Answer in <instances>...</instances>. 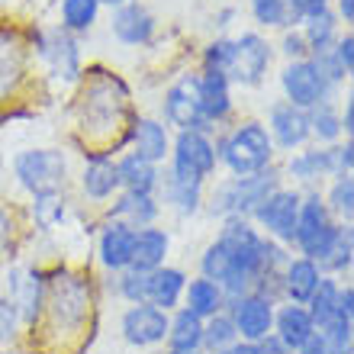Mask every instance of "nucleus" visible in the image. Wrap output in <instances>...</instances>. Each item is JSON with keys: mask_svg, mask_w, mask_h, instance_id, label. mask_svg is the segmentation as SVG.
Wrapping results in <instances>:
<instances>
[{"mask_svg": "<svg viewBox=\"0 0 354 354\" xmlns=\"http://www.w3.org/2000/svg\"><path fill=\"white\" fill-rule=\"evenodd\" d=\"M219 158L235 177H245V174H254L270 165L274 158V142L268 136V126L261 122H245L239 129L223 142L219 149Z\"/></svg>", "mask_w": 354, "mask_h": 354, "instance_id": "1", "label": "nucleus"}, {"mask_svg": "<svg viewBox=\"0 0 354 354\" xmlns=\"http://www.w3.org/2000/svg\"><path fill=\"white\" fill-rule=\"evenodd\" d=\"M13 174L32 196L39 194H58L65 187L68 161L55 149H29L19 151L13 161Z\"/></svg>", "mask_w": 354, "mask_h": 354, "instance_id": "2", "label": "nucleus"}, {"mask_svg": "<svg viewBox=\"0 0 354 354\" xmlns=\"http://www.w3.org/2000/svg\"><path fill=\"white\" fill-rule=\"evenodd\" d=\"M335 232L338 225L332 223L328 216V206L319 200V194L299 200V216H297V232H293V242L303 248L309 261H322L335 242Z\"/></svg>", "mask_w": 354, "mask_h": 354, "instance_id": "3", "label": "nucleus"}, {"mask_svg": "<svg viewBox=\"0 0 354 354\" xmlns=\"http://www.w3.org/2000/svg\"><path fill=\"white\" fill-rule=\"evenodd\" d=\"M46 303L52 309L55 326L77 328L87 319V306H91V293H87L84 280L71 277V274H58L52 280V287L46 290Z\"/></svg>", "mask_w": 354, "mask_h": 354, "instance_id": "4", "label": "nucleus"}, {"mask_svg": "<svg viewBox=\"0 0 354 354\" xmlns=\"http://www.w3.org/2000/svg\"><path fill=\"white\" fill-rule=\"evenodd\" d=\"M213 168H216V145L206 139V132H180L174 142L171 177L203 184V177L213 174Z\"/></svg>", "mask_w": 354, "mask_h": 354, "instance_id": "5", "label": "nucleus"}, {"mask_svg": "<svg viewBox=\"0 0 354 354\" xmlns=\"http://www.w3.org/2000/svg\"><path fill=\"white\" fill-rule=\"evenodd\" d=\"M120 328H122V338L132 348H155L168 338V313L151 306V303H132L122 313Z\"/></svg>", "mask_w": 354, "mask_h": 354, "instance_id": "6", "label": "nucleus"}, {"mask_svg": "<svg viewBox=\"0 0 354 354\" xmlns=\"http://www.w3.org/2000/svg\"><path fill=\"white\" fill-rule=\"evenodd\" d=\"M280 84H283V93H287V103L299 106V110H313L319 103H326L328 84L322 81V75L316 71V65L309 58H297L283 68L280 75Z\"/></svg>", "mask_w": 354, "mask_h": 354, "instance_id": "7", "label": "nucleus"}, {"mask_svg": "<svg viewBox=\"0 0 354 354\" xmlns=\"http://www.w3.org/2000/svg\"><path fill=\"white\" fill-rule=\"evenodd\" d=\"M270 65V46L258 32H245L232 42V65H229V81H239L245 87L261 84L264 71Z\"/></svg>", "mask_w": 354, "mask_h": 354, "instance_id": "8", "label": "nucleus"}, {"mask_svg": "<svg viewBox=\"0 0 354 354\" xmlns=\"http://www.w3.org/2000/svg\"><path fill=\"white\" fill-rule=\"evenodd\" d=\"M299 200H303V196H299L297 190H280L277 187V190L254 209V219L268 229V235H274V239H280V242H293L297 216H299Z\"/></svg>", "mask_w": 354, "mask_h": 354, "instance_id": "9", "label": "nucleus"}, {"mask_svg": "<svg viewBox=\"0 0 354 354\" xmlns=\"http://www.w3.org/2000/svg\"><path fill=\"white\" fill-rule=\"evenodd\" d=\"M232 322L242 342H261L274 328V303L258 293H242L232 299Z\"/></svg>", "mask_w": 354, "mask_h": 354, "instance_id": "10", "label": "nucleus"}, {"mask_svg": "<svg viewBox=\"0 0 354 354\" xmlns=\"http://www.w3.org/2000/svg\"><path fill=\"white\" fill-rule=\"evenodd\" d=\"M351 151L354 145H342V149H319V151H299L290 158V174L297 180H316V177H326V174H348L351 171Z\"/></svg>", "mask_w": 354, "mask_h": 354, "instance_id": "11", "label": "nucleus"}, {"mask_svg": "<svg viewBox=\"0 0 354 354\" xmlns=\"http://www.w3.org/2000/svg\"><path fill=\"white\" fill-rule=\"evenodd\" d=\"M7 293H10L7 299L17 306L19 319L23 322H36L42 306H46V283H42L36 270L13 268L7 274Z\"/></svg>", "mask_w": 354, "mask_h": 354, "instance_id": "12", "label": "nucleus"}, {"mask_svg": "<svg viewBox=\"0 0 354 354\" xmlns=\"http://www.w3.org/2000/svg\"><path fill=\"white\" fill-rule=\"evenodd\" d=\"M165 116H168L174 126H180V132L209 129V122H206L203 113H200L194 81H177L174 87H168V93H165Z\"/></svg>", "mask_w": 354, "mask_h": 354, "instance_id": "13", "label": "nucleus"}, {"mask_svg": "<svg viewBox=\"0 0 354 354\" xmlns=\"http://www.w3.org/2000/svg\"><path fill=\"white\" fill-rule=\"evenodd\" d=\"M270 142H277L280 149H297L313 136L309 132V113L293 106V103L280 100L270 106Z\"/></svg>", "mask_w": 354, "mask_h": 354, "instance_id": "14", "label": "nucleus"}, {"mask_svg": "<svg viewBox=\"0 0 354 354\" xmlns=\"http://www.w3.org/2000/svg\"><path fill=\"white\" fill-rule=\"evenodd\" d=\"M277 190V174L261 168L254 174L232 177V216H254V209Z\"/></svg>", "mask_w": 354, "mask_h": 354, "instance_id": "15", "label": "nucleus"}, {"mask_svg": "<svg viewBox=\"0 0 354 354\" xmlns=\"http://www.w3.org/2000/svg\"><path fill=\"white\" fill-rule=\"evenodd\" d=\"M196 84V100H200V113L206 122H219L232 110V93H229V77L206 71V75L194 77Z\"/></svg>", "mask_w": 354, "mask_h": 354, "instance_id": "16", "label": "nucleus"}, {"mask_svg": "<svg viewBox=\"0 0 354 354\" xmlns=\"http://www.w3.org/2000/svg\"><path fill=\"white\" fill-rule=\"evenodd\" d=\"M168 248H171V239L165 229H139L136 232V242H132V261H129V270H139V274H151L155 268L165 264L168 258Z\"/></svg>", "mask_w": 354, "mask_h": 354, "instance_id": "17", "label": "nucleus"}, {"mask_svg": "<svg viewBox=\"0 0 354 354\" xmlns=\"http://www.w3.org/2000/svg\"><path fill=\"white\" fill-rule=\"evenodd\" d=\"M151 32H155V19H151V13L142 3H122V7H116V13H113V36L120 39V42H126V46H142V42H149Z\"/></svg>", "mask_w": 354, "mask_h": 354, "instance_id": "18", "label": "nucleus"}, {"mask_svg": "<svg viewBox=\"0 0 354 354\" xmlns=\"http://www.w3.org/2000/svg\"><path fill=\"white\" fill-rule=\"evenodd\" d=\"M274 335L287 345V351L293 354L306 338L316 335V326H313V316H309L306 306H299V303H290L283 306L280 313H274V328H270Z\"/></svg>", "mask_w": 354, "mask_h": 354, "instance_id": "19", "label": "nucleus"}, {"mask_svg": "<svg viewBox=\"0 0 354 354\" xmlns=\"http://www.w3.org/2000/svg\"><path fill=\"white\" fill-rule=\"evenodd\" d=\"M132 242H136V229L129 223H110L100 235V261L110 270H126L132 261Z\"/></svg>", "mask_w": 354, "mask_h": 354, "instance_id": "20", "label": "nucleus"}, {"mask_svg": "<svg viewBox=\"0 0 354 354\" xmlns=\"http://www.w3.org/2000/svg\"><path fill=\"white\" fill-rule=\"evenodd\" d=\"M319 280H322V270H319L316 261H309V258H293V261L283 264V293L290 297V303H299V306H306L309 297L316 293Z\"/></svg>", "mask_w": 354, "mask_h": 354, "instance_id": "21", "label": "nucleus"}, {"mask_svg": "<svg viewBox=\"0 0 354 354\" xmlns=\"http://www.w3.org/2000/svg\"><path fill=\"white\" fill-rule=\"evenodd\" d=\"M39 52H42V58H46L48 65L55 68L58 77H65V81H75L77 77V46L65 29L46 32L42 42H39Z\"/></svg>", "mask_w": 354, "mask_h": 354, "instance_id": "22", "label": "nucleus"}, {"mask_svg": "<svg viewBox=\"0 0 354 354\" xmlns=\"http://www.w3.org/2000/svg\"><path fill=\"white\" fill-rule=\"evenodd\" d=\"M26 68V48L13 29H0V100L19 84Z\"/></svg>", "mask_w": 354, "mask_h": 354, "instance_id": "23", "label": "nucleus"}, {"mask_svg": "<svg viewBox=\"0 0 354 354\" xmlns=\"http://www.w3.org/2000/svg\"><path fill=\"white\" fill-rule=\"evenodd\" d=\"M132 145H136L132 155L158 165V161L168 158V149H171L168 129L158 120H136V126H132Z\"/></svg>", "mask_w": 354, "mask_h": 354, "instance_id": "24", "label": "nucleus"}, {"mask_svg": "<svg viewBox=\"0 0 354 354\" xmlns=\"http://www.w3.org/2000/svg\"><path fill=\"white\" fill-rule=\"evenodd\" d=\"M184 287H187V277L184 270L177 268H155L149 274V303L158 309H174L177 303H180V297H184Z\"/></svg>", "mask_w": 354, "mask_h": 354, "instance_id": "25", "label": "nucleus"}, {"mask_svg": "<svg viewBox=\"0 0 354 354\" xmlns=\"http://www.w3.org/2000/svg\"><path fill=\"white\" fill-rule=\"evenodd\" d=\"M184 299H187L184 309H190V313H194V316H200V319L216 316V313H223V306H225L223 287H219L216 280H209V277L190 280V283L184 287Z\"/></svg>", "mask_w": 354, "mask_h": 354, "instance_id": "26", "label": "nucleus"}, {"mask_svg": "<svg viewBox=\"0 0 354 354\" xmlns=\"http://www.w3.org/2000/svg\"><path fill=\"white\" fill-rule=\"evenodd\" d=\"M168 345L171 351H200L203 348V319L190 309H180L174 319H168Z\"/></svg>", "mask_w": 354, "mask_h": 354, "instance_id": "27", "label": "nucleus"}, {"mask_svg": "<svg viewBox=\"0 0 354 354\" xmlns=\"http://www.w3.org/2000/svg\"><path fill=\"white\" fill-rule=\"evenodd\" d=\"M116 177H120V187H126V194H151L155 184H158L155 165L139 158V155H126L116 165Z\"/></svg>", "mask_w": 354, "mask_h": 354, "instance_id": "28", "label": "nucleus"}, {"mask_svg": "<svg viewBox=\"0 0 354 354\" xmlns=\"http://www.w3.org/2000/svg\"><path fill=\"white\" fill-rule=\"evenodd\" d=\"M81 187H84V194L91 196V200H106V196H113L116 190H120L116 165H113L110 158H103V155L91 158L87 161V168H84V180H81Z\"/></svg>", "mask_w": 354, "mask_h": 354, "instance_id": "29", "label": "nucleus"}, {"mask_svg": "<svg viewBox=\"0 0 354 354\" xmlns=\"http://www.w3.org/2000/svg\"><path fill=\"white\" fill-rule=\"evenodd\" d=\"M113 216L122 219V223H129L132 229H136V225L145 229V225L158 216V203L151 200V194H122L120 203L113 206Z\"/></svg>", "mask_w": 354, "mask_h": 354, "instance_id": "30", "label": "nucleus"}, {"mask_svg": "<svg viewBox=\"0 0 354 354\" xmlns=\"http://www.w3.org/2000/svg\"><path fill=\"white\" fill-rule=\"evenodd\" d=\"M338 293H342V287H338L335 280L322 277V280H319V287H316V293L309 297L306 309H309V316H313L316 332H319V328H326L328 322L338 316Z\"/></svg>", "mask_w": 354, "mask_h": 354, "instance_id": "31", "label": "nucleus"}, {"mask_svg": "<svg viewBox=\"0 0 354 354\" xmlns=\"http://www.w3.org/2000/svg\"><path fill=\"white\" fill-rule=\"evenodd\" d=\"M235 342H239V332H235V322L229 313H216V316L203 319V348L216 354Z\"/></svg>", "mask_w": 354, "mask_h": 354, "instance_id": "32", "label": "nucleus"}, {"mask_svg": "<svg viewBox=\"0 0 354 354\" xmlns=\"http://www.w3.org/2000/svg\"><path fill=\"white\" fill-rule=\"evenodd\" d=\"M168 200L174 203V209L180 216H194L200 209V200H203V184L168 177Z\"/></svg>", "mask_w": 354, "mask_h": 354, "instance_id": "33", "label": "nucleus"}, {"mask_svg": "<svg viewBox=\"0 0 354 354\" xmlns=\"http://www.w3.org/2000/svg\"><path fill=\"white\" fill-rule=\"evenodd\" d=\"M100 3L97 0H62V26L68 32H84L93 26Z\"/></svg>", "mask_w": 354, "mask_h": 354, "instance_id": "34", "label": "nucleus"}, {"mask_svg": "<svg viewBox=\"0 0 354 354\" xmlns=\"http://www.w3.org/2000/svg\"><path fill=\"white\" fill-rule=\"evenodd\" d=\"M303 39H306L309 52H326L332 42H335V17L332 13H319V17H309L306 29H303Z\"/></svg>", "mask_w": 354, "mask_h": 354, "instance_id": "35", "label": "nucleus"}, {"mask_svg": "<svg viewBox=\"0 0 354 354\" xmlns=\"http://www.w3.org/2000/svg\"><path fill=\"white\" fill-rule=\"evenodd\" d=\"M306 113H309V132H316L322 142H332L342 136V120L335 116V110L328 103H319V106H313Z\"/></svg>", "mask_w": 354, "mask_h": 354, "instance_id": "36", "label": "nucleus"}, {"mask_svg": "<svg viewBox=\"0 0 354 354\" xmlns=\"http://www.w3.org/2000/svg\"><path fill=\"white\" fill-rule=\"evenodd\" d=\"M32 216H36V223L42 229H52L55 223H62V216H65V200L58 194H39L36 203H32Z\"/></svg>", "mask_w": 354, "mask_h": 354, "instance_id": "37", "label": "nucleus"}, {"mask_svg": "<svg viewBox=\"0 0 354 354\" xmlns=\"http://www.w3.org/2000/svg\"><path fill=\"white\" fill-rule=\"evenodd\" d=\"M319 264H322V268H328V270H345V268H351V229H342V225H338L335 242H332L328 254Z\"/></svg>", "mask_w": 354, "mask_h": 354, "instance_id": "38", "label": "nucleus"}, {"mask_svg": "<svg viewBox=\"0 0 354 354\" xmlns=\"http://www.w3.org/2000/svg\"><path fill=\"white\" fill-rule=\"evenodd\" d=\"M328 209L335 216H345V219H351L354 213V180L348 174H342L332 184V194H328Z\"/></svg>", "mask_w": 354, "mask_h": 354, "instance_id": "39", "label": "nucleus"}, {"mask_svg": "<svg viewBox=\"0 0 354 354\" xmlns=\"http://www.w3.org/2000/svg\"><path fill=\"white\" fill-rule=\"evenodd\" d=\"M252 13L261 26H283L287 23V0H252Z\"/></svg>", "mask_w": 354, "mask_h": 354, "instance_id": "40", "label": "nucleus"}, {"mask_svg": "<svg viewBox=\"0 0 354 354\" xmlns=\"http://www.w3.org/2000/svg\"><path fill=\"white\" fill-rule=\"evenodd\" d=\"M203 65H206V71L229 75V65H232V39H216L213 46L206 48Z\"/></svg>", "mask_w": 354, "mask_h": 354, "instance_id": "41", "label": "nucleus"}, {"mask_svg": "<svg viewBox=\"0 0 354 354\" xmlns=\"http://www.w3.org/2000/svg\"><path fill=\"white\" fill-rule=\"evenodd\" d=\"M120 293L129 303H149V274L126 268V274L120 277Z\"/></svg>", "mask_w": 354, "mask_h": 354, "instance_id": "42", "label": "nucleus"}, {"mask_svg": "<svg viewBox=\"0 0 354 354\" xmlns=\"http://www.w3.org/2000/svg\"><path fill=\"white\" fill-rule=\"evenodd\" d=\"M309 62L316 65V71L322 75V81H326L328 87L338 84L342 77H348V75H345V68L338 65V58L332 55V48H326V52H313V58H309Z\"/></svg>", "mask_w": 354, "mask_h": 354, "instance_id": "43", "label": "nucleus"}, {"mask_svg": "<svg viewBox=\"0 0 354 354\" xmlns=\"http://www.w3.org/2000/svg\"><path fill=\"white\" fill-rule=\"evenodd\" d=\"M17 328H19L17 306H13L7 297H0V345L13 342V338H17Z\"/></svg>", "mask_w": 354, "mask_h": 354, "instance_id": "44", "label": "nucleus"}, {"mask_svg": "<svg viewBox=\"0 0 354 354\" xmlns=\"http://www.w3.org/2000/svg\"><path fill=\"white\" fill-rule=\"evenodd\" d=\"M328 0H287V10H293L297 17H319V13H326Z\"/></svg>", "mask_w": 354, "mask_h": 354, "instance_id": "45", "label": "nucleus"}, {"mask_svg": "<svg viewBox=\"0 0 354 354\" xmlns=\"http://www.w3.org/2000/svg\"><path fill=\"white\" fill-rule=\"evenodd\" d=\"M332 55L338 58V65L345 68V75H351V68H354V36L338 39V46L332 48Z\"/></svg>", "mask_w": 354, "mask_h": 354, "instance_id": "46", "label": "nucleus"}, {"mask_svg": "<svg viewBox=\"0 0 354 354\" xmlns=\"http://www.w3.org/2000/svg\"><path fill=\"white\" fill-rule=\"evenodd\" d=\"M10 245H13V219H10V213L0 206V258H7Z\"/></svg>", "mask_w": 354, "mask_h": 354, "instance_id": "47", "label": "nucleus"}, {"mask_svg": "<svg viewBox=\"0 0 354 354\" xmlns=\"http://www.w3.org/2000/svg\"><path fill=\"white\" fill-rule=\"evenodd\" d=\"M283 52H287L293 62L306 55L309 48H306V39H303V32H287V39H283Z\"/></svg>", "mask_w": 354, "mask_h": 354, "instance_id": "48", "label": "nucleus"}, {"mask_svg": "<svg viewBox=\"0 0 354 354\" xmlns=\"http://www.w3.org/2000/svg\"><path fill=\"white\" fill-rule=\"evenodd\" d=\"M297 354H335V351L328 348L326 335H322V332H316V335L306 338V342H303V345L297 348Z\"/></svg>", "mask_w": 354, "mask_h": 354, "instance_id": "49", "label": "nucleus"}, {"mask_svg": "<svg viewBox=\"0 0 354 354\" xmlns=\"http://www.w3.org/2000/svg\"><path fill=\"white\" fill-rule=\"evenodd\" d=\"M216 354H264V351L258 342H235V345L223 348V351H216Z\"/></svg>", "mask_w": 354, "mask_h": 354, "instance_id": "50", "label": "nucleus"}, {"mask_svg": "<svg viewBox=\"0 0 354 354\" xmlns=\"http://www.w3.org/2000/svg\"><path fill=\"white\" fill-rule=\"evenodd\" d=\"M258 345H261V351H264V354H290V351H287V345H283V342H280V338L274 335V332H270L268 338H261Z\"/></svg>", "mask_w": 354, "mask_h": 354, "instance_id": "51", "label": "nucleus"}, {"mask_svg": "<svg viewBox=\"0 0 354 354\" xmlns=\"http://www.w3.org/2000/svg\"><path fill=\"white\" fill-rule=\"evenodd\" d=\"M342 129L351 136V129H354V103H348V106H345V120H342Z\"/></svg>", "mask_w": 354, "mask_h": 354, "instance_id": "52", "label": "nucleus"}, {"mask_svg": "<svg viewBox=\"0 0 354 354\" xmlns=\"http://www.w3.org/2000/svg\"><path fill=\"white\" fill-rule=\"evenodd\" d=\"M338 10H342L345 23H351V19H354V0H338Z\"/></svg>", "mask_w": 354, "mask_h": 354, "instance_id": "53", "label": "nucleus"}, {"mask_svg": "<svg viewBox=\"0 0 354 354\" xmlns=\"http://www.w3.org/2000/svg\"><path fill=\"white\" fill-rule=\"evenodd\" d=\"M97 3H110V7H122V3H132V0H97Z\"/></svg>", "mask_w": 354, "mask_h": 354, "instance_id": "54", "label": "nucleus"}, {"mask_svg": "<svg viewBox=\"0 0 354 354\" xmlns=\"http://www.w3.org/2000/svg\"><path fill=\"white\" fill-rule=\"evenodd\" d=\"M0 354H13V351H0Z\"/></svg>", "mask_w": 354, "mask_h": 354, "instance_id": "55", "label": "nucleus"}]
</instances>
